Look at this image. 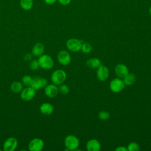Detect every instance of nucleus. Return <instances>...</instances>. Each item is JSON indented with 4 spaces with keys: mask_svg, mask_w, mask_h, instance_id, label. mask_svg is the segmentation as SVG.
Returning <instances> with one entry per match:
<instances>
[{
    "mask_svg": "<svg viewBox=\"0 0 151 151\" xmlns=\"http://www.w3.org/2000/svg\"><path fill=\"white\" fill-rule=\"evenodd\" d=\"M44 92L45 95L48 97H54L58 94V88L54 84L47 85Z\"/></svg>",
    "mask_w": 151,
    "mask_h": 151,
    "instance_id": "ddd939ff",
    "label": "nucleus"
},
{
    "mask_svg": "<svg viewBox=\"0 0 151 151\" xmlns=\"http://www.w3.org/2000/svg\"><path fill=\"white\" fill-rule=\"evenodd\" d=\"M91 45L88 43V42H84L82 44V46H81V50H82V51L84 52V53H86V54H87V53H89L91 50Z\"/></svg>",
    "mask_w": 151,
    "mask_h": 151,
    "instance_id": "4be33fe9",
    "label": "nucleus"
},
{
    "mask_svg": "<svg viewBox=\"0 0 151 151\" xmlns=\"http://www.w3.org/2000/svg\"><path fill=\"white\" fill-rule=\"evenodd\" d=\"M115 150H116V151H128L127 149L124 146H119L118 147H117L115 149Z\"/></svg>",
    "mask_w": 151,
    "mask_h": 151,
    "instance_id": "c756f323",
    "label": "nucleus"
},
{
    "mask_svg": "<svg viewBox=\"0 0 151 151\" xmlns=\"http://www.w3.org/2000/svg\"><path fill=\"white\" fill-rule=\"evenodd\" d=\"M32 58V55L31 54H27L26 55H25V56L24 57V59L25 61H29L30 60H31Z\"/></svg>",
    "mask_w": 151,
    "mask_h": 151,
    "instance_id": "c85d7f7f",
    "label": "nucleus"
},
{
    "mask_svg": "<svg viewBox=\"0 0 151 151\" xmlns=\"http://www.w3.org/2000/svg\"><path fill=\"white\" fill-rule=\"evenodd\" d=\"M44 45L41 42L36 43L32 49V54L36 57H40L43 54L44 52Z\"/></svg>",
    "mask_w": 151,
    "mask_h": 151,
    "instance_id": "dca6fc26",
    "label": "nucleus"
},
{
    "mask_svg": "<svg viewBox=\"0 0 151 151\" xmlns=\"http://www.w3.org/2000/svg\"><path fill=\"white\" fill-rule=\"evenodd\" d=\"M38 62L40 67L45 69L50 70L53 67L54 61L52 58L47 54H42L39 57Z\"/></svg>",
    "mask_w": 151,
    "mask_h": 151,
    "instance_id": "f257e3e1",
    "label": "nucleus"
},
{
    "mask_svg": "<svg viewBox=\"0 0 151 151\" xmlns=\"http://www.w3.org/2000/svg\"><path fill=\"white\" fill-rule=\"evenodd\" d=\"M86 149L88 151H99L101 149V145L97 140L93 139L87 142Z\"/></svg>",
    "mask_w": 151,
    "mask_h": 151,
    "instance_id": "4468645a",
    "label": "nucleus"
},
{
    "mask_svg": "<svg viewBox=\"0 0 151 151\" xmlns=\"http://www.w3.org/2000/svg\"><path fill=\"white\" fill-rule=\"evenodd\" d=\"M109 75V71L107 67L101 64V65L97 68V77L101 81H104L106 80Z\"/></svg>",
    "mask_w": 151,
    "mask_h": 151,
    "instance_id": "9b49d317",
    "label": "nucleus"
},
{
    "mask_svg": "<svg viewBox=\"0 0 151 151\" xmlns=\"http://www.w3.org/2000/svg\"><path fill=\"white\" fill-rule=\"evenodd\" d=\"M58 62L63 65H68L71 62V56L70 54L65 50L60 51L57 55Z\"/></svg>",
    "mask_w": 151,
    "mask_h": 151,
    "instance_id": "9d476101",
    "label": "nucleus"
},
{
    "mask_svg": "<svg viewBox=\"0 0 151 151\" xmlns=\"http://www.w3.org/2000/svg\"><path fill=\"white\" fill-rule=\"evenodd\" d=\"M65 72L61 69L55 70L51 74V80L53 84L55 85H60L64 83L66 79Z\"/></svg>",
    "mask_w": 151,
    "mask_h": 151,
    "instance_id": "f03ea898",
    "label": "nucleus"
},
{
    "mask_svg": "<svg viewBox=\"0 0 151 151\" xmlns=\"http://www.w3.org/2000/svg\"><path fill=\"white\" fill-rule=\"evenodd\" d=\"M58 91L62 94L65 95L69 92V88L67 85L61 84L58 87Z\"/></svg>",
    "mask_w": 151,
    "mask_h": 151,
    "instance_id": "5701e85b",
    "label": "nucleus"
},
{
    "mask_svg": "<svg viewBox=\"0 0 151 151\" xmlns=\"http://www.w3.org/2000/svg\"><path fill=\"white\" fill-rule=\"evenodd\" d=\"M32 78L31 76H28V75H25V76H24L22 78V84L25 86H27V87H29V86H31V83H32Z\"/></svg>",
    "mask_w": 151,
    "mask_h": 151,
    "instance_id": "412c9836",
    "label": "nucleus"
},
{
    "mask_svg": "<svg viewBox=\"0 0 151 151\" xmlns=\"http://www.w3.org/2000/svg\"><path fill=\"white\" fill-rule=\"evenodd\" d=\"M83 42L77 38H70L66 42L67 48L73 52H77L81 50Z\"/></svg>",
    "mask_w": 151,
    "mask_h": 151,
    "instance_id": "20e7f679",
    "label": "nucleus"
},
{
    "mask_svg": "<svg viewBox=\"0 0 151 151\" xmlns=\"http://www.w3.org/2000/svg\"><path fill=\"white\" fill-rule=\"evenodd\" d=\"M11 90L14 93H19L23 90V84L19 81H14L11 85Z\"/></svg>",
    "mask_w": 151,
    "mask_h": 151,
    "instance_id": "aec40b11",
    "label": "nucleus"
},
{
    "mask_svg": "<svg viewBox=\"0 0 151 151\" xmlns=\"http://www.w3.org/2000/svg\"><path fill=\"white\" fill-rule=\"evenodd\" d=\"M87 65L91 68H97L101 65V61L99 58H92L86 61Z\"/></svg>",
    "mask_w": 151,
    "mask_h": 151,
    "instance_id": "f3484780",
    "label": "nucleus"
},
{
    "mask_svg": "<svg viewBox=\"0 0 151 151\" xmlns=\"http://www.w3.org/2000/svg\"><path fill=\"white\" fill-rule=\"evenodd\" d=\"M123 80L124 83L126 86H131L132 85L136 80V77L135 74L133 73H129L126 77H124Z\"/></svg>",
    "mask_w": 151,
    "mask_h": 151,
    "instance_id": "6ab92c4d",
    "label": "nucleus"
},
{
    "mask_svg": "<svg viewBox=\"0 0 151 151\" xmlns=\"http://www.w3.org/2000/svg\"><path fill=\"white\" fill-rule=\"evenodd\" d=\"M115 73L119 78H124L129 74L127 66L123 64H119L115 67Z\"/></svg>",
    "mask_w": 151,
    "mask_h": 151,
    "instance_id": "f8f14e48",
    "label": "nucleus"
},
{
    "mask_svg": "<svg viewBox=\"0 0 151 151\" xmlns=\"http://www.w3.org/2000/svg\"><path fill=\"white\" fill-rule=\"evenodd\" d=\"M44 146V142L40 138H34L32 139L29 144L28 148L31 151H41Z\"/></svg>",
    "mask_w": 151,
    "mask_h": 151,
    "instance_id": "0eeeda50",
    "label": "nucleus"
},
{
    "mask_svg": "<svg viewBox=\"0 0 151 151\" xmlns=\"http://www.w3.org/2000/svg\"><path fill=\"white\" fill-rule=\"evenodd\" d=\"M99 118L100 120H106L109 119V118L110 117V114L108 111H101L99 112V114H98Z\"/></svg>",
    "mask_w": 151,
    "mask_h": 151,
    "instance_id": "b1692460",
    "label": "nucleus"
},
{
    "mask_svg": "<svg viewBox=\"0 0 151 151\" xmlns=\"http://www.w3.org/2000/svg\"><path fill=\"white\" fill-rule=\"evenodd\" d=\"M57 0H44V2L47 5H53L57 2Z\"/></svg>",
    "mask_w": 151,
    "mask_h": 151,
    "instance_id": "cd10ccee",
    "label": "nucleus"
},
{
    "mask_svg": "<svg viewBox=\"0 0 151 151\" xmlns=\"http://www.w3.org/2000/svg\"><path fill=\"white\" fill-rule=\"evenodd\" d=\"M127 149L128 151H137L139 150V146L135 142H132L128 145Z\"/></svg>",
    "mask_w": 151,
    "mask_h": 151,
    "instance_id": "393cba45",
    "label": "nucleus"
},
{
    "mask_svg": "<svg viewBox=\"0 0 151 151\" xmlns=\"http://www.w3.org/2000/svg\"><path fill=\"white\" fill-rule=\"evenodd\" d=\"M57 1L62 5H67L71 1V0H57Z\"/></svg>",
    "mask_w": 151,
    "mask_h": 151,
    "instance_id": "bb28decb",
    "label": "nucleus"
},
{
    "mask_svg": "<svg viewBox=\"0 0 151 151\" xmlns=\"http://www.w3.org/2000/svg\"><path fill=\"white\" fill-rule=\"evenodd\" d=\"M125 87L123 80L120 78H115L113 79L110 83V88L114 93L120 92Z\"/></svg>",
    "mask_w": 151,
    "mask_h": 151,
    "instance_id": "39448f33",
    "label": "nucleus"
},
{
    "mask_svg": "<svg viewBox=\"0 0 151 151\" xmlns=\"http://www.w3.org/2000/svg\"><path fill=\"white\" fill-rule=\"evenodd\" d=\"M40 110L42 114L50 115L54 111V107L49 103H44L40 106Z\"/></svg>",
    "mask_w": 151,
    "mask_h": 151,
    "instance_id": "2eb2a0df",
    "label": "nucleus"
},
{
    "mask_svg": "<svg viewBox=\"0 0 151 151\" xmlns=\"http://www.w3.org/2000/svg\"><path fill=\"white\" fill-rule=\"evenodd\" d=\"M36 94L35 90L32 87L29 86L23 89L21 92V98L24 101H30L35 97Z\"/></svg>",
    "mask_w": 151,
    "mask_h": 151,
    "instance_id": "423d86ee",
    "label": "nucleus"
},
{
    "mask_svg": "<svg viewBox=\"0 0 151 151\" xmlns=\"http://www.w3.org/2000/svg\"><path fill=\"white\" fill-rule=\"evenodd\" d=\"M18 146V141L15 137L8 138L3 145V149L5 151H13L16 149Z\"/></svg>",
    "mask_w": 151,
    "mask_h": 151,
    "instance_id": "1a4fd4ad",
    "label": "nucleus"
},
{
    "mask_svg": "<svg viewBox=\"0 0 151 151\" xmlns=\"http://www.w3.org/2000/svg\"><path fill=\"white\" fill-rule=\"evenodd\" d=\"M64 144L68 150H75L79 146V140L74 135H68L64 139Z\"/></svg>",
    "mask_w": 151,
    "mask_h": 151,
    "instance_id": "7ed1b4c3",
    "label": "nucleus"
},
{
    "mask_svg": "<svg viewBox=\"0 0 151 151\" xmlns=\"http://www.w3.org/2000/svg\"><path fill=\"white\" fill-rule=\"evenodd\" d=\"M149 14H150V15H151V6H150V7L149 8Z\"/></svg>",
    "mask_w": 151,
    "mask_h": 151,
    "instance_id": "7c9ffc66",
    "label": "nucleus"
},
{
    "mask_svg": "<svg viewBox=\"0 0 151 151\" xmlns=\"http://www.w3.org/2000/svg\"><path fill=\"white\" fill-rule=\"evenodd\" d=\"M47 83L48 82L45 78L40 77H35L32 78L31 87H32L35 90H38L41 88L45 87Z\"/></svg>",
    "mask_w": 151,
    "mask_h": 151,
    "instance_id": "6e6552de",
    "label": "nucleus"
},
{
    "mask_svg": "<svg viewBox=\"0 0 151 151\" xmlns=\"http://www.w3.org/2000/svg\"><path fill=\"white\" fill-rule=\"evenodd\" d=\"M0 151H1V149H0Z\"/></svg>",
    "mask_w": 151,
    "mask_h": 151,
    "instance_id": "2f4dec72",
    "label": "nucleus"
},
{
    "mask_svg": "<svg viewBox=\"0 0 151 151\" xmlns=\"http://www.w3.org/2000/svg\"><path fill=\"white\" fill-rule=\"evenodd\" d=\"M19 5L22 9L29 11L32 8L34 1L33 0H20Z\"/></svg>",
    "mask_w": 151,
    "mask_h": 151,
    "instance_id": "a211bd4d",
    "label": "nucleus"
},
{
    "mask_svg": "<svg viewBox=\"0 0 151 151\" xmlns=\"http://www.w3.org/2000/svg\"><path fill=\"white\" fill-rule=\"evenodd\" d=\"M39 67H40V65H39L38 60H34L31 61V63H29V68L31 70L33 71L37 70Z\"/></svg>",
    "mask_w": 151,
    "mask_h": 151,
    "instance_id": "a878e982",
    "label": "nucleus"
}]
</instances>
